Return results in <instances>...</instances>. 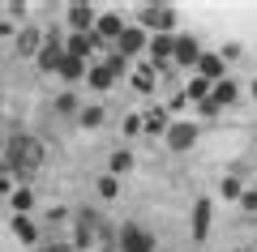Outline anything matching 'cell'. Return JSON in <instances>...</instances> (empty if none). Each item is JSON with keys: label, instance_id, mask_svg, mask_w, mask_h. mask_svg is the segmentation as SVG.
Returning a JSON list of instances; mask_svg holds the SVG:
<instances>
[{"label": "cell", "instance_id": "obj_1", "mask_svg": "<svg viewBox=\"0 0 257 252\" xmlns=\"http://www.w3.org/2000/svg\"><path fill=\"white\" fill-rule=\"evenodd\" d=\"M120 252H155V239H150L138 222H128L124 235H120Z\"/></svg>", "mask_w": 257, "mask_h": 252}, {"label": "cell", "instance_id": "obj_2", "mask_svg": "<svg viewBox=\"0 0 257 252\" xmlns=\"http://www.w3.org/2000/svg\"><path fill=\"white\" fill-rule=\"evenodd\" d=\"M9 231H13V239H18L22 248H35V243H39V226H35V218H13Z\"/></svg>", "mask_w": 257, "mask_h": 252}, {"label": "cell", "instance_id": "obj_3", "mask_svg": "<svg viewBox=\"0 0 257 252\" xmlns=\"http://www.w3.org/2000/svg\"><path fill=\"white\" fill-rule=\"evenodd\" d=\"M60 56H64L60 39H52V43H43V47H39V56H35V60H39V69H43V73H56V69H60Z\"/></svg>", "mask_w": 257, "mask_h": 252}, {"label": "cell", "instance_id": "obj_4", "mask_svg": "<svg viewBox=\"0 0 257 252\" xmlns=\"http://www.w3.org/2000/svg\"><path fill=\"white\" fill-rule=\"evenodd\" d=\"M219 73H223V56H219V52H202V56H197V77H206V81L214 86Z\"/></svg>", "mask_w": 257, "mask_h": 252}, {"label": "cell", "instance_id": "obj_5", "mask_svg": "<svg viewBox=\"0 0 257 252\" xmlns=\"http://www.w3.org/2000/svg\"><path fill=\"white\" fill-rule=\"evenodd\" d=\"M210 94H214V107H219V103H236L240 99V81H231V77H219V81H214V86H210Z\"/></svg>", "mask_w": 257, "mask_h": 252}, {"label": "cell", "instance_id": "obj_6", "mask_svg": "<svg viewBox=\"0 0 257 252\" xmlns=\"http://www.w3.org/2000/svg\"><path fill=\"white\" fill-rule=\"evenodd\" d=\"M142 22H146L150 30H172L176 26V13L172 9H142Z\"/></svg>", "mask_w": 257, "mask_h": 252}, {"label": "cell", "instance_id": "obj_7", "mask_svg": "<svg viewBox=\"0 0 257 252\" xmlns=\"http://www.w3.org/2000/svg\"><path fill=\"white\" fill-rule=\"evenodd\" d=\"M64 56H73V60H90V56H94V39H86V35H73V39H69V47H64Z\"/></svg>", "mask_w": 257, "mask_h": 252}, {"label": "cell", "instance_id": "obj_8", "mask_svg": "<svg viewBox=\"0 0 257 252\" xmlns=\"http://www.w3.org/2000/svg\"><path fill=\"white\" fill-rule=\"evenodd\" d=\"M206 235H210V205L197 201L193 205V239H206Z\"/></svg>", "mask_w": 257, "mask_h": 252}, {"label": "cell", "instance_id": "obj_9", "mask_svg": "<svg viewBox=\"0 0 257 252\" xmlns=\"http://www.w3.org/2000/svg\"><path fill=\"white\" fill-rule=\"evenodd\" d=\"M193 137H197V128H193L189 120H176V128H167V141H172L176 150H184V145H189Z\"/></svg>", "mask_w": 257, "mask_h": 252}, {"label": "cell", "instance_id": "obj_10", "mask_svg": "<svg viewBox=\"0 0 257 252\" xmlns=\"http://www.w3.org/2000/svg\"><path fill=\"white\" fill-rule=\"evenodd\" d=\"M142 128H146V133H167V128H172V120H167V107L146 111V116H142Z\"/></svg>", "mask_w": 257, "mask_h": 252}, {"label": "cell", "instance_id": "obj_11", "mask_svg": "<svg viewBox=\"0 0 257 252\" xmlns=\"http://www.w3.org/2000/svg\"><path fill=\"white\" fill-rule=\"evenodd\" d=\"M9 205L18 209V218H30V209H35V192H30V188H13L9 192Z\"/></svg>", "mask_w": 257, "mask_h": 252}, {"label": "cell", "instance_id": "obj_12", "mask_svg": "<svg viewBox=\"0 0 257 252\" xmlns=\"http://www.w3.org/2000/svg\"><path fill=\"white\" fill-rule=\"evenodd\" d=\"M180 94H184V99H193V103H206V99H210V81L193 73V77H189V86H184Z\"/></svg>", "mask_w": 257, "mask_h": 252}, {"label": "cell", "instance_id": "obj_13", "mask_svg": "<svg viewBox=\"0 0 257 252\" xmlns=\"http://www.w3.org/2000/svg\"><path fill=\"white\" fill-rule=\"evenodd\" d=\"M172 56H176L180 64H197V56H202V52H197L193 39H176V43H172Z\"/></svg>", "mask_w": 257, "mask_h": 252}, {"label": "cell", "instance_id": "obj_14", "mask_svg": "<svg viewBox=\"0 0 257 252\" xmlns=\"http://www.w3.org/2000/svg\"><path fill=\"white\" fill-rule=\"evenodd\" d=\"M94 30H99V35H124V22L116 18V13H99V18H94Z\"/></svg>", "mask_w": 257, "mask_h": 252}, {"label": "cell", "instance_id": "obj_15", "mask_svg": "<svg viewBox=\"0 0 257 252\" xmlns=\"http://www.w3.org/2000/svg\"><path fill=\"white\" fill-rule=\"evenodd\" d=\"M94 18H99V13L86 9V5H73V9H69V22H73V30H90V26H94Z\"/></svg>", "mask_w": 257, "mask_h": 252}, {"label": "cell", "instance_id": "obj_16", "mask_svg": "<svg viewBox=\"0 0 257 252\" xmlns=\"http://www.w3.org/2000/svg\"><path fill=\"white\" fill-rule=\"evenodd\" d=\"M86 81H90L94 90H107V86H111L116 77H111V69H107V64H94V69L86 73Z\"/></svg>", "mask_w": 257, "mask_h": 252}, {"label": "cell", "instance_id": "obj_17", "mask_svg": "<svg viewBox=\"0 0 257 252\" xmlns=\"http://www.w3.org/2000/svg\"><path fill=\"white\" fill-rule=\"evenodd\" d=\"M39 47H43V43H39V30H22V35H18V52L22 56H39Z\"/></svg>", "mask_w": 257, "mask_h": 252}, {"label": "cell", "instance_id": "obj_18", "mask_svg": "<svg viewBox=\"0 0 257 252\" xmlns=\"http://www.w3.org/2000/svg\"><path fill=\"white\" fill-rule=\"evenodd\" d=\"M13 154H18V162H30V167H35L43 150H39V141H18V145H13Z\"/></svg>", "mask_w": 257, "mask_h": 252}, {"label": "cell", "instance_id": "obj_19", "mask_svg": "<svg viewBox=\"0 0 257 252\" xmlns=\"http://www.w3.org/2000/svg\"><path fill=\"white\" fill-rule=\"evenodd\" d=\"M120 171H133V154L128 150H116L111 162H107V175H120Z\"/></svg>", "mask_w": 257, "mask_h": 252}, {"label": "cell", "instance_id": "obj_20", "mask_svg": "<svg viewBox=\"0 0 257 252\" xmlns=\"http://www.w3.org/2000/svg\"><path fill=\"white\" fill-rule=\"evenodd\" d=\"M120 47H124V52H142V47H146V39H142V30H138V26H128L124 35H120Z\"/></svg>", "mask_w": 257, "mask_h": 252}, {"label": "cell", "instance_id": "obj_21", "mask_svg": "<svg viewBox=\"0 0 257 252\" xmlns=\"http://www.w3.org/2000/svg\"><path fill=\"white\" fill-rule=\"evenodd\" d=\"M94 188H99V197H103V201L120 197V184H116V175H99V184H94Z\"/></svg>", "mask_w": 257, "mask_h": 252}, {"label": "cell", "instance_id": "obj_22", "mask_svg": "<svg viewBox=\"0 0 257 252\" xmlns=\"http://www.w3.org/2000/svg\"><path fill=\"white\" fill-rule=\"evenodd\" d=\"M0 252H26V248L18 243V239H13V231H9L5 222H0Z\"/></svg>", "mask_w": 257, "mask_h": 252}, {"label": "cell", "instance_id": "obj_23", "mask_svg": "<svg viewBox=\"0 0 257 252\" xmlns=\"http://www.w3.org/2000/svg\"><path fill=\"white\" fill-rule=\"evenodd\" d=\"M150 56H155V60H163V56H172V39H167V35L150 39Z\"/></svg>", "mask_w": 257, "mask_h": 252}, {"label": "cell", "instance_id": "obj_24", "mask_svg": "<svg viewBox=\"0 0 257 252\" xmlns=\"http://www.w3.org/2000/svg\"><path fill=\"white\" fill-rule=\"evenodd\" d=\"M240 192H244V188H240V180H223L219 184V197L223 201H240Z\"/></svg>", "mask_w": 257, "mask_h": 252}, {"label": "cell", "instance_id": "obj_25", "mask_svg": "<svg viewBox=\"0 0 257 252\" xmlns=\"http://www.w3.org/2000/svg\"><path fill=\"white\" fill-rule=\"evenodd\" d=\"M60 73H64V77H82V60H73V56H60Z\"/></svg>", "mask_w": 257, "mask_h": 252}, {"label": "cell", "instance_id": "obj_26", "mask_svg": "<svg viewBox=\"0 0 257 252\" xmlns=\"http://www.w3.org/2000/svg\"><path fill=\"white\" fill-rule=\"evenodd\" d=\"M133 86H138V90H155V73H150V69H138V73H133Z\"/></svg>", "mask_w": 257, "mask_h": 252}, {"label": "cell", "instance_id": "obj_27", "mask_svg": "<svg viewBox=\"0 0 257 252\" xmlns=\"http://www.w3.org/2000/svg\"><path fill=\"white\" fill-rule=\"evenodd\" d=\"M82 124H86V128H99V124H103V107H86V111H82Z\"/></svg>", "mask_w": 257, "mask_h": 252}, {"label": "cell", "instance_id": "obj_28", "mask_svg": "<svg viewBox=\"0 0 257 252\" xmlns=\"http://www.w3.org/2000/svg\"><path fill=\"white\" fill-rule=\"evenodd\" d=\"M124 133H128V137L142 133V116H138V111H133V116H124Z\"/></svg>", "mask_w": 257, "mask_h": 252}, {"label": "cell", "instance_id": "obj_29", "mask_svg": "<svg viewBox=\"0 0 257 252\" xmlns=\"http://www.w3.org/2000/svg\"><path fill=\"white\" fill-rule=\"evenodd\" d=\"M90 239H94V231H90V226H77V231H73V243H77V248H86Z\"/></svg>", "mask_w": 257, "mask_h": 252}, {"label": "cell", "instance_id": "obj_30", "mask_svg": "<svg viewBox=\"0 0 257 252\" xmlns=\"http://www.w3.org/2000/svg\"><path fill=\"white\" fill-rule=\"evenodd\" d=\"M240 205H244V209H257V188H244V192H240Z\"/></svg>", "mask_w": 257, "mask_h": 252}, {"label": "cell", "instance_id": "obj_31", "mask_svg": "<svg viewBox=\"0 0 257 252\" xmlns=\"http://www.w3.org/2000/svg\"><path fill=\"white\" fill-rule=\"evenodd\" d=\"M9 192H13V180H9V175H0V197H9Z\"/></svg>", "mask_w": 257, "mask_h": 252}, {"label": "cell", "instance_id": "obj_32", "mask_svg": "<svg viewBox=\"0 0 257 252\" xmlns=\"http://www.w3.org/2000/svg\"><path fill=\"white\" fill-rule=\"evenodd\" d=\"M9 35H13V22H9V18H0V39H9Z\"/></svg>", "mask_w": 257, "mask_h": 252}, {"label": "cell", "instance_id": "obj_33", "mask_svg": "<svg viewBox=\"0 0 257 252\" xmlns=\"http://www.w3.org/2000/svg\"><path fill=\"white\" fill-rule=\"evenodd\" d=\"M0 18H5V5H0Z\"/></svg>", "mask_w": 257, "mask_h": 252}]
</instances>
